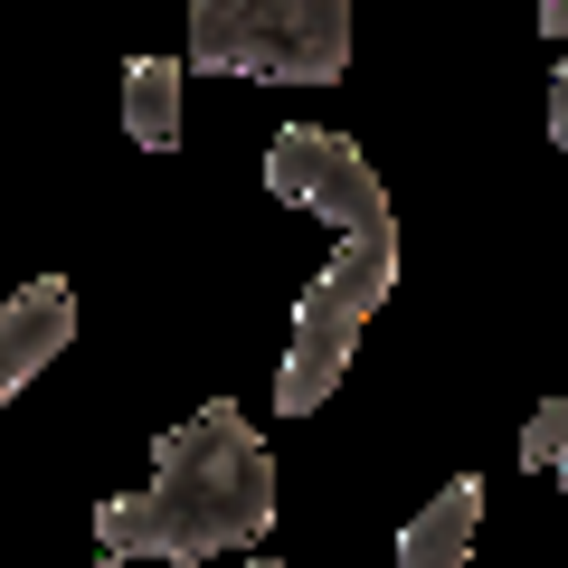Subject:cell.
I'll list each match as a JSON object with an SVG mask.
<instances>
[{
    "label": "cell",
    "instance_id": "cell-1",
    "mask_svg": "<svg viewBox=\"0 0 568 568\" xmlns=\"http://www.w3.org/2000/svg\"><path fill=\"white\" fill-rule=\"evenodd\" d=\"M275 530V455L246 426V407L209 398L152 446V484L95 503V549L104 559H171L200 568L219 549H256Z\"/></svg>",
    "mask_w": 568,
    "mask_h": 568
},
{
    "label": "cell",
    "instance_id": "cell-9",
    "mask_svg": "<svg viewBox=\"0 0 568 568\" xmlns=\"http://www.w3.org/2000/svg\"><path fill=\"white\" fill-rule=\"evenodd\" d=\"M549 142H559V162H568V48L549 67Z\"/></svg>",
    "mask_w": 568,
    "mask_h": 568
},
{
    "label": "cell",
    "instance_id": "cell-5",
    "mask_svg": "<svg viewBox=\"0 0 568 568\" xmlns=\"http://www.w3.org/2000/svg\"><path fill=\"white\" fill-rule=\"evenodd\" d=\"M67 342H77V294H67V275L20 284V294L0 304V407L20 398V388L39 379Z\"/></svg>",
    "mask_w": 568,
    "mask_h": 568
},
{
    "label": "cell",
    "instance_id": "cell-3",
    "mask_svg": "<svg viewBox=\"0 0 568 568\" xmlns=\"http://www.w3.org/2000/svg\"><path fill=\"white\" fill-rule=\"evenodd\" d=\"M388 284H398V227H361V237H342V256L304 284L294 342H284V379H275L284 417H313V407L342 388L351 351H361V323L388 304Z\"/></svg>",
    "mask_w": 568,
    "mask_h": 568
},
{
    "label": "cell",
    "instance_id": "cell-6",
    "mask_svg": "<svg viewBox=\"0 0 568 568\" xmlns=\"http://www.w3.org/2000/svg\"><path fill=\"white\" fill-rule=\"evenodd\" d=\"M474 521H484V484L455 474V484L398 530V568H474Z\"/></svg>",
    "mask_w": 568,
    "mask_h": 568
},
{
    "label": "cell",
    "instance_id": "cell-4",
    "mask_svg": "<svg viewBox=\"0 0 568 568\" xmlns=\"http://www.w3.org/2000/svg\"><path fill=\"white\" fill-rule=\"evenodd\" d=\"M265 190H275L284 209L332 219L342 237H361V227H398V219H388V181L361 162V142L323 133V123H284V133L265 142Z\"/></svg>",
    "mask_w": 568,
    "mask_h": 568
},
{
    "label": "cell",
    "instance_id": "cell-12",
    "mask_svg": "<svg viewBox=\"0 0 568 568\" xmlns=\"http://www.w3.org/2000/svg\"><path fill=\"white\" fill-rule=\"evenodd\" d=\"M95 568H133V559H104V549H95Z\"/></svg>",
    "mask_w": 568,
    "mask_h": 568
},
{
    "label": "cell",
    "instance_id": "cell-10",
    "mask_svg": "<svg viewBox=\"0 0 568 568\" xmlns=\"http://www.w3.org/2000/svg\"><path fill=\"white\" fill-rule=\"evenodd\" d=\"M540 29H549V48H568V0H540Z\"/></svg>",
    "mask_w": 568,
    "mask_h": 568
},
{
    "label": "cell",
    "instance_id": "cell-11",
    "mask_svg": "<svg viewBox=\"0 0 568 568\" xmlns=\"http://www.w3.org/2000/svg\"><path fill=\"white\" fill-rule=\"evenodd\" d=\"M246 568H284V559H265V549H256V559H246Z\"/></svg>",
    "mask_w": 568,
    "mask_h": 568
},
{
    "label": "cell",
    "instance_id": "cell-2",
    "mask_svg": "<svg viewBox=\"0 0 568 568\" xmlns=\"http://www.w3.org/2000/svg\"><path fill=\"white\" fill-rule=\"evenodd\" d=\"M190 67L332 85L351 67V0H190Z\"/></svg>",
    "mask_w": 568,
    "mask_h": 568
},
{
    "label": "cell",
    "instance_id": "cell-8",
    "mask_svg": "<svg viewBox=\"0 0 568 568\" xmlns=\"http://www.w3.org/2000/svg\"><path fill=\"white\" fill-rule=\"evenodd\" d=\"M511 465H530V474H559L568 484V398H540L530 407V426H521V455Z\"/></svg>",
    "mask_w": 568,
    "mask_h": 568
},
{
    "label": "cell",
    "instance_id": "cell-7",
    "mask_svg": "<svg viewBox=\"0 0 568 568\" xmlns=\"http://www.w3.org/2000/svg\"><path fill=\"white\" fill-rule=\"evenodd\" d=\"M181 85H190L181 58H133L123 67V133L142 152H181Z\"/></svg>",
    "mask_w": 568,
    "mask_h": 568
}]
</instances>
